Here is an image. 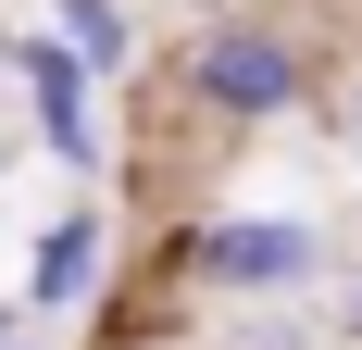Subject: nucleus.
<instances>
[{"instance_id": "nucleus-7", "label": "nucleus", "mask_w": 362, "mask_h": 350, "mask_svg": "<svg viewBox=\"0 0 362 350\" xmlns=\"http://www.w3.org/2000/svg\"><path fill=\"white\" fill-rule=\"evenodd\" d=\"M337 338L362 350V263H350V276H337Z\"/></svg>"}, {"instance_id": "nucleus-2", "label": "nucleus", "mask_w": 362, "mask_h": 350, "mask_svg": "<svg viewBox=\"0 0 362 350\" xmlns=\"http://www.w3.org/2000/svg\"><path fill=\"white\" fill-rule=\"evenodd\" d=\"M163 276L175 288H225V300H288V288L325 276V225L313 213H213V225H175Z\"/></svg>"}, {"instance_id": "nucleus-9", "label": "nucleus", "mask_w": 362, "mask_h": 350, "mask_svg": "<svg viewBox=\"0 0 362 350\" xmlns=\"http://www.w3.org/2000/svg\"><path fill=\"white\" fill-rule=\"evenodd\" d=\"M0 350H50V338H0Z\"/></svg>"}, {"instance_id": "nucleus-1", "label": "nucleus", "mask_w": 362, "mask_h": 350, "mask_svg": "<svg viewBox=\"0 0 362 350\" xmlns=\"http://www.w3.org/2000/svg\"><path fill=\"white\" fill-rule=\"evenodd\" d=\"M313 88H325V63H313V38L288 13H213V26L187 38V63H175V101L200 125H225V138L313 113Z\"/></svg>"}, {"instance_id": "nucleus-10", "label": "nucleus", "mask_w": 362, "mask_h": 350, "mask_svg": "<svg viewBox=\"0 0 362 350\" xmlns=\"http://www.w3.org/2000/svg\"><path fill=\"white\" fill-rule=\"evenodd\" d=\"M0 338H13V313H0Z\"/></svg>"}, {"instance_id": "nucleus-6", "label": "nucleus", "mask_w": 362, "mask_h": 350, "mask_svg": "<svg viewBox=\"0 0 362 350\" xmlns=\"http://www.w3.org/2000/svg\"><path fill=\"white\" fill-rule=\"evenodd\" d=\"M313 113H325V138H337V150L362 163V63H337L325 88H313Z\"/></svg>"}, {"instance_id": "nucleus-3", "label": "nucleus", "mask_w": 362, "mask_h": 350, "mask_svg": "<svg viewBox=\"0 0 362 350\" xmlns=\"http://www.w3.org/2000/svg\"><path fill=\"white\" fill-rule=\"evenodd\" d=\"M13 75H25V101H37V150H50V163H75V175H100V113H88V88H100V75L75 63L63 38H13Z\"/></svg>"}, {"instance_id": "nucleus-4", "label": "nucleus", "mask_w": 362, "mask_h": 350, "mask_svg": "<svg viewBox=\"0 0 362 350\" xmlns=\"http://www.w3.org/2000/svg\"><path fill=\"white\" fill-rule=\"evenodd\" d=\"M112 276V213L100 201H75L37 225V263H25V313H75V300H100Z\"/></svg>"}, {"instance_id": "nucleus-8", "label": "nucleus", "mask_w": 362, "mask_h": 350, "mask_svg": "<svg viewBox=\"0 0 362 350\" xmlns=\"http://www.w3.org/2000/svg\"><path fill=\"white\" fill-rule=\"evenodd\" d=\"M112 350H175V338H112Z\"/></svg>"}, {"instance_id": "nucleus-5", "label": "nucleus", "mask_w": 362, "mask_h": 350, "mask_svg": "<svg viewBox=\"0 0 362 350\" xmlns=\"http://www.w3.org/2000/svg\"><path fill=\"white\" fill-rule=\"evenodd\" d=\"M50 38H63L88 75H125V63H138V13H125V0H50Z\"/></svg>"}]
</instances>
